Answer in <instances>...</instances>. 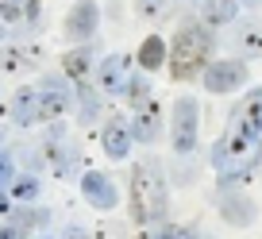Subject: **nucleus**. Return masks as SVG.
<instances>
[{"mask_svg":"<svg viewBox=\"0 0 262 239\" xmlns=\"http://www.w3.org/2000/svg\"><path fill=\"white\" fill-rule=\"evenodd\" d=\"M166 170L162 162H158L155 155L143 158V162H135V170H131V216L139 224H155L166 216V205H170V189H166Z\"/></svg>","mask_w":262,"mask_h":239,"instance_id":"nucleus-1","label":"nucleus"},{"mask_svg":"<svg viewBox=\"0 0 262 239\" xmlns=\"http://www.w3.org/2000/svg\"><path fill=\"white\" fill-rule=\"evenodd\" d=\"M208 54H212V31H208V24L178 27V35L170 39V58H166L173 81H189V77L205 74Z\"/></svg>","mask_w":262,"mask_h":239,"instance_id":"nucleus-2","label":"nucleus"},{"mask_svg":"<svg viewBox=\"0 0 262 239\" xmlns=\"http://www.w3.org/2000/svg\"><path fill=\"white\" fill-rule=\"evenodd\" d=\"M196 132H201V100L181 93L170 112V139H173V155L178 158H189L196 150Z\"/></svg>","mask_w":262,"mask_h":239,"instance_id":"nucleus-3","label":"nucleus"},{"mask_svg":"<svg viewBox=\"0 0 262 239\" xmlns=\"http://www.w3.org/2000/svg\"><path fill=\"white\" fill-rule=\"evenodd\" d=\"M74 104V89H70V77H58V74H47L39 81V120L50 124V120H62Z\"/></svg>","mask_w":262,"mask_h":239,"instance_id":"nucleus-4","label":"nucleus"},{"mask_svg":"<svg viewBox=\"0 0 262 239\" xmlns=\"http://www.w3.org/2000/svg\"><path fill=\"white\" fill-rule=\"evenodd\" d=\"M205 89L208 93H239L247 85V62L239 58H216L205 66Z\"/></svg>","mask_w":262,"mask_h":239,"instance_id":"nucleus-5","label":"nucleus"},{"mask_svg":"<svg viewBox=\"0 0 262 239\" xmlns=\"http://www.w3.org/2000/svg\"><path fill=\"white\" fill-rule=\"evenodd\" d=\"M100 27V4L97 0H74V8L66 12L62 19V31L70 42H89Z\"/></svg>","mask_w":262,"mask_h":239,"instance_id":"nucleus-6","label":"nucleus"},{"mask_svg":"<svg viewBox=\"0 0 262 239\" xmlns=\"http://www.w3.org/2000/svg\"><path fill=\"white\" fill-rule=\"evenodd\" d=\"M131 143H135V135H131V120H123V116H108L104 124H100V150H104L112 162H123V158L131 155Z\"/></svg>","mask_w":262,"mask_h":239,"instance_id":"nucleus-7","label":"nucleus"},{"mask_svg":"<svg viewBox=\"0 0 262 239\" xmlns=\"http://www.w3.org/2000/svg\"><path fill=\"white\" fill-rule=\"evenodd\" d=\"M81 197L89 201L97 212H112L116 201H120V193H116V182L108 178V173L85 170V173H81Z\"/></svg>","mask_w":262,"mask_h":239,"instance_id":"nucleus-8","label":"nucleus"},{"mask_svg":"<svg viewBox=\"0 0 262 239\" xmlns=\"http://www.w3.org/2000/svg\"><path fill=\"white\" fill-rule=\"evenodd\" d=\"M97 81H100V93H104V97H123V89H127V81H131V74H127V58H123V54L100 58Z\"/></svg>","mask_w":262,"mask_h":239,"instance_id":"nucleus-9","label":"nucleus"},{"mask_svg":"<svg viewBox=\"0 0 262 239\" xmlns=\"http://www.w3.org/2000/svg\"><path fill=\"white\" fill-rule=\"evenodd\" d=\"M131 135H135V143H147V147L162 139V108H158L155 97L135 112V120H131Z\"/></svg>","mask_w":262,"mask_h":239,"instance_id":"nucleus-10","label":"nucleus"},{"mask_svg":"<svg viewBox=\"0 0 262 239\" xmlns=\"http://www.w3.org/2000/svg\"><path fill=\"white\" fill-rule=\"evenodd\" d=\"M8 116L16 120L19 127L42 124V120H39V85H24V89L12 93V100H8Z\"/></svg>","mask_w":262,"mask_h":239,"instance_id":"nucleus-11","label":"nucleus"},{"mask_svg":"<svg viewBox=\"0 0 262 239\" xmlns=\"http://www.w3.org/2000/svg\"><path fill=\"white\" fill-rule=\"evenodd\" d=\"M220 216H224V224H231V228H251V224L258 220V205H254L251 197L228 193V197H220Z\"/></svg>","mask_w":262,"mask_h":239,"instance_id":"nucleus-12","label":"nucleus"},{"mask_svg":"<svg viewBox=\"0 0 262 239\" xmlns=\"http://www.w3.org/2000/svg\"><path fill=\"white\" fill-rule=\"evenodd\" d=\"M89 70H93V50H89V42H77V47L62 58V74L77 85V81H89Z\"/></svg>","mask_w":262,"mask_h":239,"instance_id":"nucleus-13","label":"nucleus"},{"mask_svg":"<svg viewBox=\"0 0 262 239\" xmlns=\"http://www.w3.org/2000/svg\"><path fill=\"white\" fill-rule=\"evenodd\" d=\"M166 58H170V42H166L162 35H147L143 47H139V54H135V62L150 74V70H162L166 66Z\"/></svg>","mask_w":262,"mask_h":239,"instance_id":"nucleus-14","label":"nucleus"},{"mask_svg":"<svg viewBox=\"0 0 262 239\" xmlns=\"http://www.w3.org/2000/svg\"><path fill=\"white\" fill-rule=\"evenodd\" d=\"M74 100H77V120H81V124H93V120H100V93L89 89V81H77Z\"/></svg>","mask_w":262,"mask_h":239,"instance_id":"nucleus-15","label":"nucleus"},{"mask_svg":"<svg viewBox=\"0 0 262 239\" xmlns=\"http://www.w3.org/2000/svg\"><path fill=\"white\" fill-rule=\"evenodd\" d=\"M35 58H39L35 47H4L0 50V70L4 74H19V70L35 66Z\"/></svg>","mask_w":262,"mask_h":239,"instance_id":"nucleus-16","label":"nucleus"},{"mask_svg":"<svg viewBox=\"0 0 262 239\" xmlns=\"http://www.w3.org/2000/svg\"><path fill=\"white\" fill-rule=\"evenodd\" d=\"M239 16V0H205V24L208 27H228Z\"/></svg>","mask_w":262,"mask_h":239,"instance_id":"nucleus-17","label":"nucleus"},{"mask_svg":"<svg viewBox=\"0 0 262 239\" xmlns=\"http://www.w3.org/2000/svg\"><path fill=\"white\" fill-rule=\"evenodd\" d=\"M47 220H50L47 208H12V216H8V224L19 231V235H31V231L42 228Z\"/></svg>","mask_w":262,"mask_h":239,"instance_id":"nucleus-18","label":"nucleus"},{"mask_svg":"<svg viewBox=\"0 0 262 239\" xmlns=\"http://www.w3.org/2000/svg\"><path fill=\"white\" fill-rule=\"evenodd\" d=\"M123 97H127V104L135 108V112H139L143 104H147L150 97H155V93H150V77H147V70H143V74H135L127 81V89H123Z\"/></svg>","mask_w":262,"mask_h":239,"instance_id":"nucleus-19","label":"nucleus"},{"mask_svg":"<svg viewBox=\"0 0 262 239\" xmlns=\"http://www.w3.org/2000/svg\"><path fill=\"white\" fill-rule=\"evenodd\" d=\"M39 178H35V173H16V178H12V185H8V193H12V201H35L39 197Z\"/></svg>","mask_w":262,"mask_h":239,"instance_id":"nucleus-20","label":"nucleus"},{"mask_svg":"<svg viewBox=\"0 0 262 239\" xmlns=\"http://www.w3.org/2000/svg\"><path fill=\"white\" fill-rule=\"evenodd\" d=\"M239 42H243V54H262V27L258 24H243L239 27Z\"/></svg>","mask_w":262,"mask_h":239,"instance_id":"nucleus-21","label":"nucleus"},{"mask_svg":"<svg viewBox=\"0 0 262 239\" xmlns=\"http://www.w3.org/2000/svg\"><path fill=\"white\" fill-rule=\"evenodd\" d=\"M170 4H173V0H135V12H139L143 19H158Z\"/></svg>","mask_w":262,"mask_h":239,"instance_id":"nucleus-22","label":"nucleus"},{"mask_svg":"<svg viewBox=\"0 0 262 239\" xmlns=\"http://www.w3.org/2000/svg\"><path fill=\"white\" fill-rule=\"evenodd\" d=\"M0 19L4 24H24V0H0Z\"/></svg>","mask_w":262,"mask_h":239,"instance_id":"nucleus-23","label":"nucleus"},{"mask_svg":"<svg viewBox=\"0 0 262 239\" xmlns=\"http://www.w3.org/2000/svg\"><path fill=\"white\" fill-rule=\"evenodd\" d=\"M12 178H16V166H12V158H8V155H0V189H8Z\"/></svg>","mask_w":262,"mask_h":239,"instance_id":"nucleus-24","label":"nucleus"},{"mask_svg":"<svg viewBox=\"0 0 262 239\" xmlns=\"http://www.w3.org/2000/svg\"><path fill=\"white\" fill-rule=\"evenodd\" d=\"M8 216H12V193H8V189H0V224L8 220Z\"/></svg>","mask_w":262,"mask_h":239,"instance_id":"nucleus-25","label":"nucleus"},{"mask_svg":"<svg viewBox=\"0 0 262 239\" xmlns=\"http://www.w3.org/2000/svg\"><path fill=\"white\" fill-rule=\"evenodd\" d=\"M0 239H24V235H19V231H16V228H12V224H8V220H4V224H0Z\"/></svg>","mask_w":262,"mask_h":239,"instance_id":"nucleus-26","label":"nucleus"},{"mask_svg":"<svg viewBox=\"0 0 262 239\" xmlns=\"http://www.w3.org/2000/svg\"><path fill=\"white\" fill-rule=\"evenodd\" d=\"M4 27H8V24H4V19H0V39H4Z\"/></svg>","mask_w":262,"mask_h":239,"instance_id":"nucleus-27","label":"nucleus"},{"mask_svg":"<svg viewBox=\"0 0 262 239\" xmlns=\"http://www.w3.org/2000/svg\"><path fill=\"white\" fill-rule=\"evenodd\" d=\"M189 4H196V0H189Z\"/></svg>","mask_w":262,"mask_h":239,"instance_id":"nucleus-28","label":"nucleus"},{"mask_svg":"<svg viewBox=\"0 0 262 239\" xmlns=\"http://www.w3.org/2000/svg\"><path fill=\"white\" fill-rule=\"evenodd\" d=\"M35 239H42V235H35Z\"/></svg>","mask_w":262,"mask_h":239,"instance_id":"nucleus-29","label":"nucleus"}]
</instances>
